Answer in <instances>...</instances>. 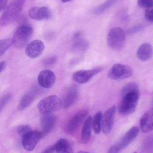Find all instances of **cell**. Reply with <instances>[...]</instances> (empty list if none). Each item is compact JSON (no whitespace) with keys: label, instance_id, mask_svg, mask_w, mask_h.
Returning <instances> with one entry per match:
<instances>
[{"label":"cell","instance_id":"e0dca14e","mask_svg":"<svg viewBox=\"0 0 153 153\" xmlns=\"http://www.w3.org/2000/svg\"><path fill=\"white\" fill-rule=\"evenodd\" d=\"M140 127L143 133L153 130V108L145 112L140 119Z\"/></svg>","mask_w":153,"mask_h":153},{"label":"cell","instance_id":"f1b7e54d","mask_svg":"<svg viewBox=\"0 0 153 153\" xmlns=\"http://www.w3.org/2000/svg\"><path fill=\"white\" fill-rule=\"evenodd\" d=\"M145 16L147 20L149 22H153V3L146 8Z\"/></svg>","mask_w":153,"mask_h":153},{"label":"cell","instance_id":"4fadbf2b","mask_svg":"<svg viewBox=\"0 0 153 153\" xmlns=\"http://www.w3.org/2000/svg\"><path fill=\"white\" fill-rule=\"evenodd\" d=\"M78 94L79 92L76 87L72 85L68 88L62 98L63 108L64 109L69 108L75 103L78 97Z\"/></svg>","mask_w":153,"mask_h":153},{"label":"cell","instance_id":"ffe728a7","mask_svg":"<svg viewBox=\"0 0 153 153\" xmlns=\"http://www.w3.org/2000/svg\"><path fill=\"white\" fill-rule=\"evenodd\" d=\"M152 48L150 44L143 43L138 48L137 51V56L138 59L142 61L148 60L152 56Z\"/></svg>","mask_w":153,"mask_h":153},{"label":"cell","instance_id":"d6986e66","mask_svg":"<svg viewBox=\"0 0 153 153\" xmlns=\"http://www.w3.org/2000/svg\"><path fill=\"white\" fill-rule=\"evenodd\" d=\"M93 128V118L91 116L87 117L84 121L81 134V142L83 144H86L90 139L91 134V129Z\"/></svg>","mask_w":153,"mask_h":153},{"label":"cell","instance_id":"5bb4252c","mask_svg":"<svg viewBox=\"0 0 153 153\" xmlns=\"http://www.w3.org/2000/svg\"><path fill=\"white\" fill-rule=\"evenodd\" d=\"M39 94V89L36 87H33L26 93L21 98L19 105V110H23L27 108L35 100Z\"/></svg>","mask_w":153,"mask_h":153},{"label":"cell","instance_id":"cb8c5ba5","mask_svg":"<svg viewBox=\"0 0 153 153\" xmlns=\"http://www.w3.org/2000/svg\"><path fill=\"white\" fill-rule=\"evenodd\" d=\"M117 1V0H106L103 4L96 7L93 10V13L96 14H101L106 11L108 8H109Z\"/></svg>","mask_w":153,"mask_h":153},{"label":"cell","instance_id":"e575fe53","mask_svg":"<svg viewBox=\"0 0 153 153\" xmlns=\"http://www.w3.org/2000/svg\"><path fill=\"white\" fill-rule=\"evenodd\" d=\"M7 2H8V0H0V10H1V11H2L3 10H4L6 8Z\"/></svg>","mask_w":153,"mask_h":153},{"label":"cell","instance_id":"d6a6232c","mask_svg":"<svg viewBox=\"0 0 153 153\" xmlns=\"http://www.w3.org/2000/svg\"><path fill=\"white\" fill-rule=\"evenodd\" d=\"M120 151V149L118 147V145H113L111 148H109L107 153H118V152Z\"/></svg>","mask_w":153,"mask_h":153},{"label":"cell","instance_id":"9a60e30c","mask_svg":"<svg viewBox=\"0 0 153 153\" xmlns=\"http://www.w3.org/2000/svg\"><path fill=\"white\" fill-rule=\"evenodd\" d=\"M56 123V117L52 114L42 115L40 120V127L44 135L48 133L54 128Z\"/></svg>","mask_w":153,"mask_h":153},{"label":"cell","instance_id":"4316f807","mask_svg":"<svg viewBox=\"0 0 153 153\" xmlns=\"http://www.w3.org/2000/svg\"><path fill=\"white\" fill-rule=\"evenodd\" d=\"M153 149V136L148 137L143 143L142 149L145 152H149Z\"/></svg>","mask_w":153,"mask_h":153},{"label":"cell","instance_id":"7c38bea8","mask_svg":"<svg viewBox=\"0 0 153 153\" xmlns=\"http://www.w3.org/2000/svg\"><path fill=\"white\" fill-rule=\"evenodd\" d=\"M44 44L39 39H35L29 42L25 48V53L27 57L35 59L39 57L44 50Z\"/></svg>","mask_w":153,"mask_h":153},{"label":"cell","instance_id":"3957f363","mask_svg":"<svg viewBox=\"0 0 153 153\" xmlns=\"http://www.w3.org/2000/svg\"><path fill=\"white\" fill-rule=\"evenodd\" d=\"M41 114H52L63 108L62 100L55 95L47 96L41 99L37 105Z\"/></svg>","mask_w":153,"mask_h":153},{"label":"cell","instance_id":"f35d334b","mask_svg":"<svg viewBox=\"0 0 153 153\" xmlns=\"http://www.w3.org/2000/svg\"><path fill=\"white\" fill-rule=\"evenodd\" d=\"M62 1V2H69V1H71V0H61Z\"/></svg>","mask_w":153,"mask_h":153},{"label":"cell","instance_id":"7402d4cb","mask_svg":"<svg viewBox=\"0 0 153 153\" xmlns=\"http://www.w3.org/2000/svg\"><path fill=\"white\" fill-rule=\"evenodd\" d=\"M76 40L72 45V50L75 52H84L88 47V43L84 39H79V37H76Z\"/></svg>","mask_w":153,"mask_h":153},{"label":"cell","instance_id":"30bf717a","mask_svg":"<svg viewBox=\"0 0 153 153\" xmlns=\"http://www.w3.org/2000/svg\"><path fill=\"white\" fill-rule=\"evenodd\" d=\"M116 111V106L113 105L109 108L103 114L102 120V129L104 134L109 133L113 127L114 117Z\"/></svg>","mask_w":153,"mask_h":153},{"label":"cell","instance_id":"ba28073f","mask_svg":"<svg viewBox=\"0 0 153 153\" xmlns=\"http://www.w3.org/2000/svg\"><path fill=\"white\" fill-rule=\"evenodd\" d=\"M44 136L41 131L31 130L28 132L22 137V144L23 148L27 151H33Z\"/></svg>","mask_w":153,"mask_h":153},{"label":"cell","instance_id":"74e56055","mask_svg":"<svg viewBox=\"0 0 153 153\" xmlns=\"http://www.w3.org/2000/svg\"><path fill=\"white\" fill-rule=\"evenodd\" d=\"M77 153H89L88 152H86V151H78Z\"/></svg>","mask_w":153,"mask_h":153},{"label":"cell","instance_id":"52a82bcc","mask_svg":"<svg viewBox=\"0 0 153 153\" xmlns=\"http://www.w3.org/2000/svg\"><path fill=\"white\" fill-rule=\"evenodd\" d=\"M88 115V111L86 110H80L74 115L69 120L65 130L69 134H73L84 123Z\"/></svg>","mask_w":153,"mask_h":153},{"label":"cell","instance_id":"6da1fadb","mask_svg":"<svg viewBox=\"0 0 153 153\" xmlns=\"http://www.w3.org/2000/svg\"><path fill=\"white\" fill-rule=\"evenodd\" d=\"M25 4V0H12L7 5L0 18V25L5 26L12 23L20 15Z\"/></svg>","mask_w":153,"mask_h":153},{"label":"cell","instance_id":"ab89813d","mask_svg":"<svg viewBox=\"0 0 153 153\" xmlns=\"http://www.w3.org/2000/svg\"><path fill=\"white\" fill-rule=\"evenodd\" d=\"M133 153H137V152H134Z\"/></svg>","mask_w":153,"mask_h":153},{"label":"cell","instance_id":"484cf974","mask_svg":"<svg viewBox=\"0 0 153 153\" xmlns=\"http://www.w3.org/2000/svg\"><path fill=\"white\" fill-rule=\"evenodd\" d=\"M139 90L137 85L134 82H130L125 85L121 90V95H123L127 93Z\"/></svg>","mask_w":153,"mask_h":153},{"label":"cell","instance_id":"d590c367","mask_svg":"<svg viewBox=\"0 0 153 153\" xmlns=\"http://www.w3.org/2000/svg\"><path fill=\"white\" fill-rule=\"evenodd\" d=\"M142 28V26H136L133 28H131L130 30H128V32L131 33H133L135 32L136 31H137L139 30H140Z\"/></svg>","mask_w":153,"mask_h":153},{"label":"cell","instance_id":"8fae6325","mask_svg":"<svg viewBox=\"0 0 153 153\" xmlns=\"http://www.w3.org/2000/svg\"><path fill=\"white\" fill-rule=\"evenodd\" d=\"M37 80L41 87L49 88L54 85L56 81V75L53 71L49 69H44L39 73Z\"/></svg>","mask_w":153,"mask_h":153},{"label":"cell","instance_id":"ac0fdd59","mask_svg":"<svg viewBox=\"0 0 153 153\" xmlns=\"http://www.w3.org/2000/svg\"><path fill=\"white\" fill-rule=\"evenodd\" d=\"M139 133V128L134 126L129 129L123 136L119 143L117 144L120 150L127 147L137 137Z\"/></svg>","mask_w":153,"mask_h":153},{"label":"cell","instance_id":"f546056e","mask_svg":"<svg viewBox=\"0 0 153 153\" xmlns=\"http://www.w3.org/2000/svg\"><path fill=\"white\" fill-rule=\"evenodd\" d=\"M11 95L9 93L5 94L2 97V98L1 99V102H0L1 111H2V109L6 106V105L8 103V102L11 100Z\"/></svg>","mask_w":153,"mask_h":153},{"label":"cell","instance_id":"d4e9b609","mask_svg":"<svg viewBox=\"0 0 153 153\" xmlns=\"http://www.w3.org/2000/svg\"><path fill=\"white\" fill-rule=\"evenodd\" d=\"M13 45V39L8 38L0 40V55L2 56L5 51Z\"/></svg>","mask_w":153,"mask_h":153},{"label":"cell","instance_id":"8d00e7d4","mask_svg":"<svg viewBox=\"0 0 153 153\" xmlns=\"http://www.w3.org/2000/svg\"><path fill=\"white\" fill-rule=\"evenodd\" d=\"M7 66V62L5 61H1L0 63V72L2 73V71L5 69Z\"/></svg>","mask_w":153,"mask_h":153},{"label":"cell","instance_id":"836d02e7","mask_svg":"<svg viewBox=\"0 0 153 153\" xmlns=\"http://www.w3.org/2000/svg\"><path fill=\"white\" fill-rule=\"evenodd\" d=\"M56 152V148H55V145H51L46 149H45L42 153H54Z\"/></svg>","mask_w":153,"mask_h":153},{"label":"cell","instance_id":"1f68e13d","mask_svg":"<svg viewBox=\"0 0 153 153\" xmlns=\"http://www.w3.org/2000/svg\"><path fill=\"white\" fill-rule=\"evenodd\" d=\"M138 5L142 8H147L153 3V0H137Z\"/></svg>","mask_w":153,"mask_h":153},{"label":"cell","instance_id":"2e32d148","mask_svg":"<svg viewBox=\"0 0 153 153\" xmlns=\"http://www.w3.org/2000/svg\"><path fill=\"white\" fill-rule=\"evenodd\" d=\"M29 16L32 19L36 20H42L49 19L51 17L50 10L46 7H35L29 11Z\"/></svg>","mask_w":153,"mask_h":153},{"label":"cell","instance_id":"8992f818","mask_svg":"<svg viewBox=\"0 0 153 153\" xmlns=\"http://www.w3.org/2000/svg\"><path fill=\"white\" fill-rule=\"evenodd\" d=\"M132 68L126 65L116 63L109 70L108 76L113 80H122L130 77L132 75Z\"/></svg>","mask_w":153,"mask_h":153},{"label":"cell","instance_id":"5b68a950","mask_svg":"<svg viewBox=\"0 0 153 153\" xmlns=\"http://www.w3.org/2000/svg\"><path fill=\"white\" fill-rule=\"evenodd\" d=\"M126 42V33L120 27H115L110 30L107 36L108 47L114 50L123 48Z\"/></svg>","mask_w":153,"mask_h":153},{"label":"cell","instance_id":"603a6c76","mask_svg":"<svg viewBox=\"0 0 153 153\" xmlns=\"http://www.w3.org/2000/svg\"><path fill=\"white\" fill-rule=\"evenodd\" d=\"M103 114L101 111H98L93 118V129L95 134H99L102 129V120Z\"/></svg>","mask_w":153,"mask_h":153},{"label":"cell","instance_id":"9c48e42d","mask_svg":"<svg viewBox=\"0 0 153 153\" xmlns=\"http://www.w3.org/2000/svg\"><path fill=\"white\" fill-rule=\"evenodd\" d=\"M103 69L102 67H97L88 70H80L73 74L72 79L77 83L85 84L94 76L102 72Z\"/></svg>","mask_w":153,"mask_h":153},{"label":"cell","instance_id":"83f0119b","mask_svg":"<svg viewBox=\"0 0 153 153\" xmlns=\"http://www.w3.org/2000/svg\"><path fill=\"white\" fill-rule=\"evenodd\" d=\"M32 130L31 128L28 125H21L17 128V133L22 137Z\"/></svg>","mask_w":153,"mask_h":153},{"label":"cell","instance_id":"7a4b0ae2","mask_svg":"<svg viewBox=\"0 0 153 153\" xmlns=\"http://www.w3.org/2000/svg\"><path fill=\"white\" fill-rule=\"evenodd\" d=\"M122 100L118 107L119 113L123 115H128L133 113L139 99V91L134 90L122 95Z\"/></svg>","mask_w":153,"mask_h":153},{"label":"cell","instance_id":"4dcf8cb0","mask_svg":"<svg viewBox=\"0 0 153 153\" xmlns=\"http://www.w3.org/2000/svg\"><path fill=\"white\" fill-rule=\"evenodd\" d=\"M57 61V58L54 56H51L45 58L43 60L42 63L46 67H50L53 66L54 64L56 63Z\"/></svg>","mask_w":153,"mask_h":153},{"label":"cell","instance_id":"277c9868","mask_svg":"<svg viewBox=\"0 0 153 153\" xmlns=\"http://www.w3.org/2000/svg\"><path fill=\"white\" fill-rule=\"evenodd\" d=\"M33 34L32 27L28 25H22L19 26L13 35V45L21 49L26 46Z\"/></svg>","mask_w":153,"mask_h":153},{"label":"cell","instance_id":"44dd1931","mask_svg":"<svg viewBox=\"0 0 153 153\" xmlns=\"http://www.w3.org/2000/svg\"><path fill=\"white\" fill-rule=\"evenodd\" d=\"M56 153H74L69 142L65 139H60L54 144Z\"/></svg>","mask_w":153,"mask_h":153}]
</instances>
